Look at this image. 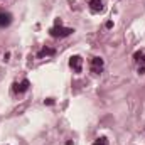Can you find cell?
Wrapping results in <instances>:
<instances>
[{
  "instance_id": "12",
  "label": "cell",
  "mask_w": 145,
  "mask_h": 145,
  "mask_svg": "<svg viewBox=\"0 0 145 145\" xmlns=\"http://www.w3.org/2000/svg\"><path fill=\"white\" fill-rule=\"evenodd\" d=\"M138 72H140V74H145V68H144V66H140V68H138Z\"/></svg>"
},
{
  "instance_id": "8",
  "label": "cell",
  "mask_w": 145,
  "mask_h": 145,
  "mask_svg": "<svg viewBox=\"0 0 145 145\" xmlns=\"http://www.w3.org/2000/svg\"><path fill=\"white\" fill-rule=\"evenodd\" d=\"M93 145H108V138H105V137H100V138H96Z\"/></svg>"
},
{
  "instance_id": "6",
  "label": "cell",
  "mask_w": 145,
  "mask_h": 145,
  "mask_svg": "<svg viewBox=\"0 0 145 145\" xmlns=\"http://www.w3.org/2000/svg\"><path fill=\"white\" fill-rule=\"evenodd\" d=\"M12 22V14L8 12H0V27H7Z\"/></svg>"
},
{
  "instance_id": "10",
  "label": "cell",
  "mask_w": 145,
  "mask_h": 145,
  "mask_svg": "<svg viewBox=\"0 0 145 145\" xmlns=\"http://www.w3.org/2000/svg\"><path fill=\"white\" fill-rule=\"evenodd\" d=\"M138 63H140V64H142V66H144V68H145V54H144V56H142V59H140Z\"/></svg>"
},
{
  "instance_id": "3",
  "label": "cell",
  "mask_w": 145,
  "mask_h": 145,
  "mask_svg": "<svg viewBox=\"0 0 145 145\" xmlns=\"http://www.w3.org/2000/svg\"><path fill=\"white\" fill-rule=\"evenodd\" d=\"M69 66L74 72H81L83 71V57L81 56H72L69 59Z\"/></svg>"
},
{
  "instance_id": "4",
  "label": "cell",
  "mask_w": 145,
  "mask_h": 145,
  "mask_svg": "<svg viewBox=\"0 0 145 145\" xmlns=\"http://www.w3.org/2000/svg\"><path fill=\"white\" fill-rule=\"evenodd\" d=\"M29 86H31V83H29V79H22L20 83H14V93H25L27 89H29Z\"/></svg>"
},
{
  "instance_id": "11",
  "label": "cell",
  "mask_w": 145,
  "mask_h": 145,
  "mask_svg": "<svg viewBox=\"0 0 145 145\" xmlns=\"http://www.w3.org/2000/svg\"><path fill=\"white\" fill-rule=\"evenodd\" d=\"M46 103H47V105H54V100H52V98H49V100H46Z\"/></svg>"
},
{
  "instance_id": "1",
  "label": "cell",
  "mask_w": 145,
  "mask_h": 145,
  "mask_svg": "<svg viewBox=\"0 0 145 145\" xmlns=\"http://www.w3.org/2000/svg\"><path fill=\"white\" fill-rule=\"evenodd\" d=\"M72 32H74V31L69 29V27H63V22H61L59 19L56 20V25L49 29V34H51V36H52V37H59V39H61V37L71 36Z\"/></svg>"
},
{
  "instance_id": "13",
  "label": "cell",
  "mask_w": 145,
  "mask_h": 145,
  "mask_svg": "<svg viewBox=\"0 0 145 145\" xmlns=\"http://www.w3.org/2000/svg\"><path fill=\"white\" fill-rule=\"evenodd\" d=\"M106 27H108V29H111V27H113V22H111V20H108V22H106Z\"/></svg>"
},
{
  "instance_id": "7",
  "label": "cell",
  "mask_w": 145,
  "mask_h": 145,
  "mask_svg": "<svg viewBox=\"0 0 145 145\" xmlns=\"http://www.w3.org/2000/svg\"><path fill=\"white\" fill-rule=\"evenodd\" d=\"M51 54H54V49H51V47H44V49H40V52L37 54V57H44V56H51Z\"/></svg>"
},
{
  "instance_id": "5",
  "label": "cell",
  "mask_w": 145,
  "mask_h": 145,
  "mask_svg": "<svg viewBox=\"0 0 145 145\" xmlns=\"http://www.w3.org/2000/svg\"><path fill=\"white\" fill-rule=\"evenodd\" d=\"M89 8H91V12H95V14L103 12V10H105L103 0H89Z\"/></svg>"
},
{
  "instance_id": "2",
  "label": "cell",
  "mask_w": 145,
  "mask_h": 145,
  "mask_svg": "<svg viewBox=\"0 0 145 145\" xmlns=\"http://www.w3.org/2000/svg\"><path fill=\"white\" fill-rule=\"evenodd\" d=\"M89 68H91V71L95 72V74H100V72L103 71V68H105V61L101 57H93Z\"/></svg>"
},
{
  "instance_id": "9",
  "label": "cell",
  "mask_w": 145,
  "mask_h": 145,
  "mask_svg": "<svg viewBox=\"0 0 145 145\" xmlns=\"http://www.w3.org/2000/svg\"><path fill=\"white\" fill-rule=\"evenodd\" d=\"M142 56H144V52H142V51H137V52H135V56H133V57H135V61H137V63H138V61H140V59H142Z\"/></svg>"
}]
</instances>
